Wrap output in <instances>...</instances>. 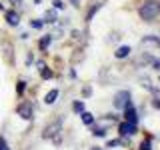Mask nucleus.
Returning a JSON list of instances; mask_svg holds the SVG:
<instances>
[{"instance_id": "1", "label": "nucleus", "mask_w": 160, "mask_h": 150, "mask_svg": "<svg viewBox=\"0 0 160 150\" xmlns=\"http://www.w3.org/2000/svg\"><path fill=\"white\" fill-rule=\"evenodd\" d=\"M156 14H158V2H154V0H146L144 6L140 8V18L144 22H152L156 18Z\"/></svg>"}, {"instance_id": "2", "label": "nucleus", "mask_w": 160, "mask_h": 150, "mask_svg": "<svg viewBox=\"0 0 160 150\" xmlns=\"http://www.w3.org/2000/svg\"><path fill=\"white\" fill-rule=\"evenodd\" d=\"M32 102H28V100H24V102H20L18 104V108H16V112H18V116L20 118H24V120H30L32 118Z\"/></svg>"}, {"instance_id": "3", "label": "nucleus", "mask_w": 160, "mask_h": 150, "mask_svg": "<svg viewBox=\"0 0 160 150\" xmlns=\"http://www.w3.org/2000/svg\"><path fill=\"white\" fill-rule=\"evenodd\" d=\"M124 118H126V122H132V124H136V120H138L136 108H134V104L130 102V100L124 104Z\"/></svg>"}, {"instance_id": "4", "label": "nucleus", "mask_w": 160, "mask_h": 150, "mask_svg": "<svg viewBox=\"0 0 160 150\" xmlns=\"http://www.w3.org/2000/svg\"><path fill=\"white\" fill-rule=\"evenodd\" d=\"M130 100V92L128 90H120V92L114 96V106L116 108H124V104H126Z\"/></svg>"}, {"instance_id": "5", "label": "nucleus", "mask_w": 160, "mask_h": 150, "mask_svg": "<svg viewBox=\"0 0 160 150\" xmlns=\"http://www.w3.org/2000/svg\"><path fill=\"white\" fill-rule=\"evenodd\" d=\"M60 126H62V122H60V120H56V122H52V124H48V126L44 128V132H42V138H52L56 132H60Z\"/></svg>"}, {"instance_id": "6", "label": "nucleus", "mask_w": 160, "mask_h": 150, "mask_svg": "<svg viewBox=\"0 0 160 150\" xmlns=\"http://www.w3.org/2000/svg\"><path fill=\"white\" fill-rule=\"evenodd\" d=\"M118 132H120V136H132V134H136V124H132V122H122L118 126Z\"/></svg>"}, {"instance_id": "7", "label": "nucleus", "mask_w": 160, "mask_h": 150, "mask_svg": "<svg viewBox=\"0 0 160 150\" xmlns=\"http://www.w3.org/2000/svg\"><path fill=\"white\" fill-rule=\"evenodd\" d=\"M4 18H6L8 26H18L20 24V16H18V12H14V10H8V12L4 14Z\"/></svg>"}, {"instance_id": "8", "label": "nucleus", "mask_w": 160, "mask_h": 150, "mask_svg": "<svg viewBox=\"0 0 160 150\" xmlns=\"http://www.w3.org/2000/svg\"><path fill=\"white\" fill-rule=\"evenodd\" d=\"M50 42H52V34H46V36H42V38L38 40V48L44 52V50L50 46Z\"/></svg>"}, {"instance_id": "9", "label": "nucleus", "mask_w": 160, "mask_h": 150, "mask_svg": "<svg viewBox=\"0 0 160 150\" xmlns=\"http://www.w3.org/2000/svg\"><path fill=\"white\" fill-rule=\"evenodd\" d=\"M130 52H132L130 46H120L116 52H114V56H116V58H126V56H130Z\"/></svg>"}, {"instance_id": "10", "label": "nucleus", "mask_w": 160, "mask_h": 150, "mask_svg": "<svg viewBox=\"0 0 160 150\" xmlns=\"http://www.w3.org/2000/svg\"><path fill=\"white\" fill-rule=\"evenodd\" d=\"M58 90L56 88H54V90H50V92L46 94V96H44V102H46V104H54V102H56V98H58Z\"/></svg>"}, {"instance_id": "11", "label": "nucleus", "mask_w": 160, "mask_h": 150, "mask_svg": "<svg viewBox=\"0 0 160 150\" xmlns=\"http://www.w3.org/2000/svg\"><path fill=\"white\" fill-rule=\"evenodd\" d=\"M40 76H42L44 80H50V78L54 76V72L50 68H46V66H40Z\"/></svg>"}, {"instance_id": "12", "label": "nucleus", "mask_w": 160, "mask_h": 150, "mask_svg": "<svg viewBox=\"0 0 160 150\" xmlns=\"http://www.w3.org/2000/svg\"><path fill=\"white\" fill-rule=\"evenodd\" d=\"M100 6H102V4H94V6L88 10V14H86V22H90V20H92V16H94V14H96L98 10H100Z\"/></svg>"}, {"instance_id": "13", "label": "nucleus", "mask_w": 160, "mask_h": 150, "mask_svg": "<svg viewBox=\"0 0 160 150\" xmlns=\"http://www.w3.org/2000/svg\"><path fill=\"white\" fill-rule=\"evenodd\" d=\"M44 22L54 24V22H56V12H52V10H50V12H46V14H44Z\"/></svg>"}, {"instance_id": "14", "label": "nucleus", "mask_w": 160, "mask_h": 150, "mask_svg": "<svg viewBox=\"0 0 160 150\" xmlns=\"http://www.w3.org/2000/svg\"><path fill=\"white\" fill-rule=\"evenodd\" d=\"M72 110H74V112H76V114L84 112V102H82V100H76V102L72 104Z\"/></svg>"}, {"instance_id": "15", "label": "nucleus", "mask_w": 160, "mask_h": 150, "mask_svg": "<svg viewBox=\"0 0 160 150\" xmlns=\"http://www.w3.org/2000/svg\"><path fill=\"white\" fill-rule=\"evenodd\" d=\"M24 88H26V82H24V80H18V82H16V94H18V96L24 94Z\"/></svg>"}, {"instance_id": "16", "label": "nucleus", "mask_w": 160, "mask_h": 150, "mask_svg": "<svg viewBox=\"0 0 160 150\" xmlns=\"http://www.w3.org/2000/svg\"><path fill=\"white\" fill-rule=\"evenodd\" d=\"M80 114H82V122L84 124H92L94 122V116L90 112H80Z\"/></svg>"}, {"instance_id": "17", "label": "nucleus", "mask_w": 160, "mask_h": 150, "mask_svg": "<svg viewBox=\"0 0 160 150\" xmlns=\"http://www.w3.org/2000/svg\"><path fill=\"white\" fill-rule=\"evenodd\" d=\"M30 26L36 28V30H40V28L44 26V20H30Z\"/></svg>"}, {"instance_id": "18", "label": "nucleus", "mask_w": 160, "mask_h": 150, "mask_svg": "<svg viewBox=\"0 0 160 150\" xmlns=\"http://www.w3.org/2000/svg\"><path fill=\"white\" fill-rule=\"evenodd\" d=\"M140 150H152V142H150V140H144V142L140 144Z\"/></svg>"}, {"instance_id": "19", "label": "nucleus", "mask_w": 160, "mask_h": 150, "mask_svg": "<svg viewBox=\"0 0 160 150\" xmlns=\"http://www.w3.org/2000/svg\"><path fill=\"white\" fill-rule=\"evenodd\" d=\"M92 134L94 136H104V134H106V128H94Z\"/></svg>"}, {"instance_id": "20", "label": "nucleus", "mask_w": 160, "mask_h": 150, "mask_svg": "<svg viewBox=\"0 0 160 150\" xmlns=\"http://www.w3.org/2000/svg\"><path fill=\"white\" fill-rule=\"evenodd\" d=\"M52 6L56 8V10H62L64 8V2H62V0H52Z\"/></svg>"}, {"instance_id": "21", "label": "nucleus", "mask_w": 160, "mask_h": 150, "mask_svg": "<svg viewBox=\"0 0 160 150\" xmlns=\"http://www.w3.org/2000/svg\"><path fill=\"white\" fill-rule=\"evenodd\" d=\"M120 144H124L122 140H108V148H114V146H120Z\"/></svg>"}, {"instance_id": "22", "label": "nucleus", "mask_w": 160, "mask_h": 150, "mask_svg": "<svg viewBox=\"0 0 160 150\" xmlns=\"http://www.w3.org/2000/svg\"><path fill=\"white\" fill-rule=\"evenodd\" d=\"M0 150H10V148H8V142H6L2 136H0Z\"/></svg>"}, {"instance_id": "23", "label": "nucleus", "mask_w": 160, "mask_h": 150, "mask_svg": "<svg viewBox=\"0 0 160 150\" xmlns=\"http://www.w3.org/2000/svg\"><path fill=\"white\" fill-rule=\"evenodd\" d=\"M82 94H84V96H90V94H92V88H90V86H84L82 88Z\"/></svg>"}, {"instance_id": "24", "label": "nucleus", "mask_w": 160, "mask_h": 150, "mask_svg": "<svg viewBox=\"0 0 160 150\" xmlns=\"http://www.w3.org/2000/svg\"><path fill=\"white\" fill-rule=\"evenodd\" d=\"M32 60H34V56H32V54H28V56H26V66L32 64Z\"/></svg>"}, {"instance_id": "25", "label": "nucleus", "mask_w": 160, "mask_h": 150, "mask_svg": "<svg viewBox=\"0 0 160 150\" xmlns=\"http://www.w3.org/2000/svg\"><path fill=\"white\" fill-rule=\"evenodd\" d=\"M154 70H160V60H154Z\"/></svg>"}, {"instance_id": "26", "label": "nucleus", "mask_w": 160, "mask_h": 150, "mask_svg": "<svg viewBox=\"0 0 160 150\" xmlns=\"http://www.w3.org/2000/svg\"><path fill=\"white\" fill-rule=\"evenodd\" d=\"M154 106H156V108H160V98H154Z\"/></svg>"}, {"instance_id": "27", "label": "nucleus", "mask_w": 160, "mask_h": 150, "mask_svg": "<svg viewBox=\"0 0 160 150\" xmlns=\"http://www.w3.org/2000/svg\"><path fill=\"white\" fill-rule=\"evenodd\" d=\"M20 2H22V0H10V4H14V6H18Z\"/></svg>"}, {"instance_id": "28", "label": "nucleus", "mask_w": 160, "mask_h": 150, "mask_svg": "<svg viewBox=\"0 0 160 150\" xmlns=\"http://www.w3.org/2000/svg\"><path fill=\"white\" fill-rule=\"evenodd\" d=\"M70 2H72L74 6H80V0H70Z\"/></svg>"}, {"instance_id": "29", "label": "nucleus", "mask_w": 160, "mask_h": 150, "mask_svg": "<svg viewBox=\"0 0 160 150\" xmlns=\"http://www.w3.org/2000/svg\"><path fill=\"white\" fill-rule=\"evenodd\" d=\"M2 8H4V4H2V2H0V10H2Z\"/></svg>"}, {"instance_id": "30", "label": "nucleus", "mask_w": 160, "mask_h": 150, "mask_svg": "<svg viewBox=\"0 0 160 150\" xmlns=\"http://www.w3.org/2000/svg\"><path fill=\"white\" fill-rule=\"evenodd\" d=\"M90 150H100V148H90Z\"/></svg>"}, {"instance_id": "31", "label": "nucleus", "mask_w": 160, "mask_h": 150, "mask_svg": "<svg viewBox=\"0 0 160 150\" xmlns=\"http://www.w3.org/2000/svg\"><path fill=\"white\" fill-rule=\"evenodd\" d=\"M158 10H160V4H158Z\"/></svg>"}]
</instances>
